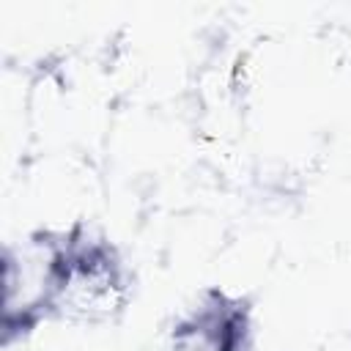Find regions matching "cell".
I'll return each mask as SVG.
<instances>
[{"label": "cell", "instance_id": "obj_2", "mask_svg": "<svg viewBox=\"0 0 351 351\" xmlns=\"http://www.w3.org/2000/svg\"><path fill=\"white\" fill-rule=\"evenodd\" d=\"M63 247L47 239L16 244L5 252V321H19L52 304Z\"/></svg>", "mask_w": 351, "mask_h": 351}, {"label": "cell", "instance_id": "obj_3", "mask_svg": "<svg viewBox=\"0 0 351 351\" xmlns=\"http://www.w3.org/2000/svg\"><path fill=\"white\" fill-rule=\"evenodd\" d=\"M247 318L239 307L211 304L197 310L176 332V351H244Z\"/></svg>", "mask_w": 351, "mask_h": 351}, {"label": "cell", "instance_id": "obj_1", "mask_svg": "<svg viewBox=\"0 0 351 351\" xmlns=\"http://www.w3.org/2000/svg\"><path fill=\"white\" fill-rule=\"evenodd\" d=\"M123 299H126V282L121 266L112 261V255L104 247L63 244L49 310L71 321L93 324L115 315Z\"/></svg>", "mask_w": 351, "mask_h": 351}]
</instances>
